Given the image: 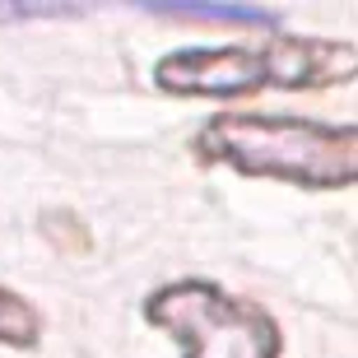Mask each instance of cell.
<instances>
[{"mask_svg":"<svg viewBox=\"0 0 358 358\" xmlns=\"http://www.w3.org/2000/svg\"><path fill=\"white\" fill-rule=\"evenodd\" d=\"M358 75V47L349 38L275 33L266 42L177 47L159 56L154 89L173 98H247L266 89H335Z\"/></svg>","mask_w":358,"mask_h":358,"instance_id":"6da1fadb","label":"cell"},{"mask_svg":"<svg viewBox=\"0 0 358 358\" xmlns=\"http://www.w3.org/2000/svg\"><path fill=\"white\" fill-rule=\"evenodd\" d=\"M191 149L200 163L303 191H345L358 177V131L349 121L335 126L293 112H219L196 131Z\"/></svg>","mask_w":358,"mask_h":358,"instance_id":"7a4b0ae2","label":"cell"},{"mask_svg":"<svg viewBox=\"0 0 358 358\" xmlns=\"http://www.w3.org/2000/svg\"><path fill=\"white\" fill-rule=\"evenodd\" d=\"M145 321L182 345V358H284V331L261 303L214 279H173L145 298Z\"/></svg>","mask_w":358,"mask_h":358,"instance_id":"3957f363","label":"cell"},{"mask_svg":"<svg viewBox=\"0 0 358 358\" xmlns=\"http://www.w3.org/2000/svg\"><path fill=\"white\" fill-rule=\"evenodd\" d=\"M154 14L163 19H191V24H238V28H279L275 10H256V5H159Z\"/></svg>","mask_w":358,"mask_h":358,"instance_id":"277c9868","label":"cell"},{"mask_svg":"<svg viewBox=\"0 0 358 358\" xmlns=\"http://www.w3.org/2000/svg\"><path fill=\"white\" fill-rule=\"evenodd\" d=\"M42 340V312L24 293L0 284V345L5 349H38Z\"/></svg>","mask_w":358,"mask_h":358,"instance_id":"5b68a950","label":"cell"},{"mask_svg":"<svg viewBox=\"0 0 358 358\" xmlns=\"http://www.w3.org/2000/svg\"><path fill=\"white\" fill-rule=\"evenodd\" d=\"M75 10L66 5H47V10H33V5H10V10H0V24L10 19V24H28V19H70Z\"/></svg>","mask_w":358,"mask_h":358,"instance_id":"8992f818","label":"cell"}]
</instances>
